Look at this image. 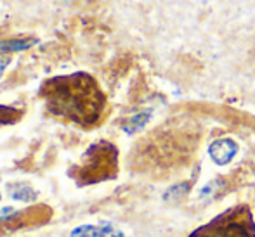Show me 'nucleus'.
I'll return each instance as SVG.
<instances>
[{
    "label": "nucleus",
    "instance_id": "3",
    "mask_svg": "<svg viewBox=\"0 0 255 237\" xmlns=\"http://www.w3.org/2000/svg\"><path fill=\"white\" fill-rule=\"evenodd\" d=\"M117 168V149L108 142H99L85 153L82 163V177L87 182H98L110 177V171Z\"/></svg>",
    "mask_w": 255,
    "mask_h": 237
},
{
    "label": "nucleus",
    "instance_id": "6",
    "mask_svg": "<svg viewBox=\"0 0 255 237\" xmlns=\"http://www.w3.org/2000/svg\"><path fill=\"white\" fill-rule=\"evenodd\" d=\"M23 116V111L16 109L10 106H0V127L2 125H12L16 121H19V118Z\"/></svg>",
    "mask_w": 255,
    "mask_h": 237
},
{
    "label": "nucleus",
    "instance_id": "7",
    "mask_svg": "<svg viewBox=\"0 0 255 237\" xmlns=\"http://www.w3.org/2000/svg\"><path fill=\"white\" fill-rule=\"evenodd\" d=\"M71 237H101V227L94 225H82L71 232Z\"/></svg>",
    "mask_w": 255,
    "mask_h": 237
},
{
    "label": "nucleus",
    "instance_id": "4",
    "mask_svg": "<svg viewBox=\"0 0 255 237\" xmlns=\"http://www.w3.org/2000/svg\"><path fill=\"white\" fill-rule=\"evenodd\" d=\"M208 153L217 164H228L238 153V146L231 139H221V141H215L212 144Z\"/></svg>",
    "mask_w": 255,
    "mask_h": 237
},
{
    "label": "nucleus",
    "instance_id": "11",
    "mask_svg": "<svg viewBox=\"0 0 255 237\" xmlns=\"http://www.w3.org/2000/svg\"><path fill=\"white\" fill-rule=\"evenodd\" d=\"M14 210H9V208H5V210H2V213H0V217H7V215H10Z\"/></svg>",
    "mask_w": 255,
    "mask_h": 237
},
{
    "label": "nucleus",
    "instance_id": "1",
    "mask_svg": "<svg viewBox=\"0 0 255 237\" xmlns=\"http://www.w3.org/2000/svg\"><path fill=\"white\" fill-rule=\"evenodd\" d=\"M40 95L52 114L85 128L101 120L106 106L98 81L87 73L49 78L42 85Z\"/></svg>",
    "mask_w": 255,
    "mask_h": 237
},
{
    "label": "nucleus",
    "instance_id": "5",
    "mask_svg": "<svg viewBox=\"0 0 255 237\" xmlns=\"http://www.w3.org/2000/svg\"><path fill=\"white\" fill-rule=\"evenodd\" d=\"M33 44H37L35 38H30V40H7V42H0V52H16V50H26L28 47H31Z\"/></svg>",
    "mask_w": 255,
    "mask_h": 237
},
{
    "label": "nucleus",
    "instance_id": "2",
    "mask_svg": "<svg viewBox=\"0 0 255 237\" xmlns=\"http://www.w3.org/2000/svg\"><path fill=\"white\" fill-rule=\"evenodd\" d=\"M189 237H255V222L249 208L236 206L196 229Z\"/></svg>",
    "mask_w": 255,
    "mask_h": 237
},
{
    "label": "nucleus",
    "instance_id": "8",
    "mask_svg": "<svg viewBox=\"0 0 255 237\" xmlns=\"http://www.w3.org/2000/svg\"><path fill=\"white\" fill-rule=\"evenodd\" d=\"M12 194L16 199H28L26 194H30V196H35V192L31 189L28 187H23V185H19V189H12Z\"/></svg>",
    "mask_w": 255,
    "mask_h": 237
},
{
    "label": "nucleus",
    "instance_id": "10",
    "mask_svg": "<svg viewBox=\"0 0 255 237\" xmlns=\"http://www.w3.org/2000/svg\"><path fill=\"white\" fill-rule=\"evenodd\" d=\"M9 64H10V54L2 52V54H0V77H2L3 70H5Z\"/></svg>",
    "mask_w": 255,
    "mask_h": 237
},
{
    "label": "nucleus",
    "instance_id": "9",
    "mask_svg": "<svg viewBox=\"0 0 255 237\" xmlns=\"http://www.w3.org/2000/svg\"><path fill=\"white\" fill-rule=\"evenodd\" d=\"M101 237H124L118 231H115L113 227H110V225H104L101 227Z\"/></svg>",
    "mask_w": 255,
    "mask_h": 237
}]
</instances>
